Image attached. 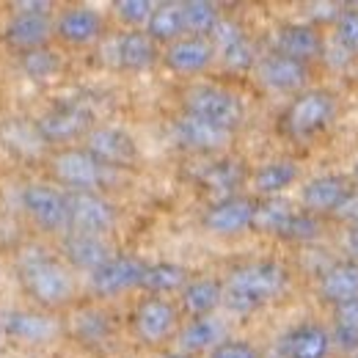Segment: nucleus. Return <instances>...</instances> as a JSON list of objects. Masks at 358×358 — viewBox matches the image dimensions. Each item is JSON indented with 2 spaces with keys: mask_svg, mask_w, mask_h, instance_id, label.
Wrapping results in <instances>:
<instances>
[{
  "mask_svg": "<svg viewBox=\"0 0 358 358\" xmlns=\"http://www.w3.org/2000/svg\"><path fill=\"white\" fill-rule=\"evenodd\" d=\"M287 287V270L275 262H251L231 270L226 281L224 303L231 312H254L273 301Z\"/></svg>",
  "mask_w": 358,
  "mask_h": 358,
  "instance_id": "f257e3e1",
  "label": "nucleus"
},
{
  "mask_svg": "<svg viewBox=\"0 0 358 358\" xmlns=\"http://www.w3.org/2000/svg\"><path fill=\"white\" fill-rule=\"evenodd\" d=\"M22 281L28 287V292L45 303V306H55L72 298V278L69 273L61 268L55 259L45 257L42 251H34L25 257L22 265Z\"/></svg>",
  "mask_w": 358,
  "mask_h": 358,
  "instance_id": "f03ea898",
  "label": "nucleus"
},
{
  "mask_svg": "<svg viewBox=\"0 0 358 358\" xmlns=\"http://www.w3.org/2000/svg\"><path fill=\"white\" fill-rule=\"evenodd\" d=\"M185 105H187V116L204 119V122L224 127L229 133L243 122L240 99L231 91L215 89V86H199V89L187 91Z\"/></svg>",
  "mask_w": 358,
  "mask_h": 358,
  "instance_id": "7ed1b4c3",
  "label": "nucleus"
},
{
  "mask_svg": "<svg viewBox=\"0 0 358 358\" xmlns=\"http://www.w3.org/2000/svg\"><path fill=\"white\" fill-rule=\"evenodd\" d=\"M336 113V102L328 91H306L303 96H298L287 113V127L292 135H314L317 130L328 127L331 119Z\"/></svg>",
  "mask_w": 358,
  "mask_h": 358,
  "instance_id": "20e7f679",
  "label": "nucleus"
},
{
  "mask_svg": "<svg viewBox=\"0 0 358 358\" xmlns=\"http://www.w3.org/2000/svg\"><path fill=\"white\" fill-rule=\"evenodd\" d=\"M66 215H69V226L80 234H102L116 221L113 207L91 190H78L66 196Z\"/></svg>",
  "mask_w": 358,
  "mask_h": 358,
  "instance_id": "39448f33",
  "label": "nucleus"
},
{
  "mask_svg": "<svg viewBox=\"0 0 358 358\" xmlns=\"http://www.w3.org/2000/svg\"><path fill=\"white\" fill-rule=\"evenodd\" d=\"M52 174L78 190H91L102 182V163L83 149H64L52 157Z\"/></svg>",
  "mask_w": 358,
  "mask_h": 358,
  "instance_id": "423d86ee",
  "label": "nucleus"
},
{
  "mask_svg": "<svg viewBox=\"0 0 358 358\" xmlns=\"http://www.w3.org/2000/svg\"><path fill=\"white\" fill-rule=\"evenodd\" d=\"M143 265L138 259L130 257H110L105 265L91 273V287L99 292V295H116V292H124V289H133L141 284L143 278Z\"/></svg>",
  "mask_w": 358,
  "mask_h": 358,
  "instance_id": "0eeeda50",
  "label": "nucleus"
},
{
  "mask_svg": "<svg viewBox=\"0 0 358 358\" xmlns=\"http://www.w3.org/2000/svg\"><path fill=\"white\" fill-rule=\"evenodd\" d=\"M25 210L31 213L34 221L45 226V229H66L69 215H66V196L58 193L55 187L47 185H31L22 196Z\"/></svg>",
  "mask_w": 358,
  "mask_h": 358,
  "instance_id": "6e6552de",
  "label": "nucleus"
},
{
  "mask_svg": "<svg viewBox=\"0 0 358 358\" xmlns=\"http://www.w3.org/2000/svg\"><path fill=\"white\" fill-rule=\"evenodd\" d=\"M177 325V309L169 303V301H160V298H149L138 306L135 312V331L143 342L149 345H157L163 342Z\"/></svg>",
  "mask_w": 358,
  "mask_h": 358,
  "instance_id": "1a4fd4ad",
  "label": "nucleus"
},
{
  "mask_svg": "<svg viewBox=\"0 0 358 358\" xmlns=\"http://www.w3.org/2000/svg\"><path fill=\"white\" fill-rule=\"evenodd\" d=\"M254 201L240 199V196H229L221 199L207 215H204V226L215 234H237L243 229L254 224Z\"/></svg>",
  "mask_w": 358,
  "mask_h": 358,
  "instance_id": "9d476101",
  "label": "nucleus"
},
{
  "mask_svg": "<svg viewBox=\"0 0 358 358\" xmlns=\"http://www.w3.org/2000/svg\"><path fill=\"white\" fill-rule=\"evenodd\" d=\"M89 152L96 163H108V166H124L135 157V143L130 135L113 127H99L89 135Z\"/></svg>",
  "mask_w": 358,
  "mask_h": 358,
  "instance_id": "9b49d317",
  "label": "nucleus"
},
{
  "mask_svg": "<svg viewBox=\"0 0 358 358\" xmlns=\"http://www.w3.org/2000/svg\"><path fill=\"white\" fill-rule=\"evenodd\" d=\"M331 334L314 322L292 328L281 339V350L287 358H328L331 353Z\"/></svg>",
  "mask_w": 358,
  "mask_h": 358,
  "instance_id": "f8f14e48",
  "label": "nucleus"
},
{
  "mask_svg": "<svg viewBox=\"0 0 358 358\" xmlns=\"http://www.w3.org/2000/svg\"><path fill=\"white\" fill-rule=\"evenodd\" d=\"M50 17L47 11H17L6 28V39L22 50H39L50 39Z\"/></svg>",
  "mask_w": 358,
  "mask_h": 358,
  "instance_id": "ddd939ff",
  "label": "nucleus"
},
{
  "mask_svg": "<svg viewBox=\"0 0 358 358\" xmlns=\"http://www.w3.org/2000/svg\"><path fill=\"white\" fill-rule=\"evenodd\" d=\"M213 42H215L213 50H218V55L224 58L226 66H231V69H248L254 64V50L248 45L245 34L234 22L218 20V25L213 31Z\"/></svg>",
  "mask_w": 358,
  "mask_h": 358,
  "instance_id": "4468645a",
  "label": "nucleus"
},
{
  "mask_svg": "<svg viewBox=\"0 0 358 358\" xmlns=\"http://www.w3.org/2000/svg\"><path fill=\"white\" fill-rule=\"evenodd\" d=\"M348 196H350V182L345 177H334V174L306 182V187L301 193L306 210H312V213H336Z\"/></svg>",
  "mask_w": 358,
  "mask_h": 358,
  "instance_id": "2eb2a0df",
  "label": "nucleus"
},
{
  "mask_svg": "<svg viewBox=\"0 0 358 358\" xmlns=\"http://www.w3.org/2000/svg\"><path fill=\"white\" fill-rule=\"evenodd\" d=\"M177 138L182 146L187 149H196V152H215L229 143L231 133L224 127H215L204 119H196V116H182L177 122Z\"/></svg>",
  "mask_w": 358,
  "mask_h": 358,
  "instance_id": "dca6fc26",
  "label": "nucleus"
},
{
  "mask_svg": "<svg viewBox=\"0 0 358 358\" xmlns=\"http://www.w3.org/2000/svg\"><path fill=\"white\" fill-rule=\"evenodd\" d=\"M215 50L207 39L201 36H187V39H177L171 42L169 52H166V64L177 72H185V75H193V72H201L210 66Z\"/></svg>",
  "mask_w": 358,
  "mask_h": 358,
  "instance_id": "f3484780",
  "label": "nucleus"
},
{
  "mask_svg": "<svg viewBox=\"0 0 358 358\" xmlns=\"http://www.w3.org/2000/svg\"><path fill=\"white\" fill-rule=\"evenodd\" d=\"M102 31V17L89 6H72L58 20V36L69 45H89Z\"/></svg>",
  "mask_w": 358,
  "mask_h": 358,
  "instance_id": "a211bd4d",
  "label": "nucleus"
},
{
  "mask_svg": "<svg viewBox=\"0 0 358 358\" xmlns=\"http://www.w3.org/2000/svg\"><path fill=\"white\" fill-rule=\"evenodd\" d=\"M259 80L275 91H295L306 83V66L275 52L259 64Z\"/></svg>",
  "mask_w": 358,
  "mask_h": 358,
  "instance_id": "6ab92c4d",
  "label": "nucleus"
},
{
  "mask_svg": "<svg viewBox=\"0 0 358 358\" xmlns=\"http://www.w3.org/2000/svg\"><path fill=\"white\" fill-rule=\"evenodd\" d=\"M89 124V113L78 105H64L50 110L45 119L39 122V133L47 141H72L75 135H80Z\"/></svg>",
  "mask_w": 358,
  "mask_h": 358,
  "instance_id": "aec40b11",
  "label": "nucleus"
},
{
  "mask_svg": "<svg viewBox=\"0 0 358 358\" xmlns=\"http://www.w3.org/2000/svg\"><path fill=\"white\" fill-rule=\"evenodd\" d=\"M320 295L331 303H345L358 298V262H336L322 273Z\"/></svg>",
  "mask_w": 358,
  "mask_h": 358,
  "instance_id": "412c9836",
  "label": "nucleus"
},
{
  "mask_svg": "<svg viewBox=\"0 0 358 358\" xmlns=\"http://www.w3.org/2000/svg\"><path fill=\"white\" fill-rule=\"evenodd\" d=\"M6 331L28 345H45L58 334V322L50 320L45 314H31V312H17L6 317Z\"/></svg>",
  "mask_w": 358,
  "mask_h": 358,
  "instance_id": "4be33fe9",
  "label": "nucleus"
},
{
  "mask_svg": "<svg viewBox=\"0 0 358 358\" xmlns=\"http://www.w3.org/2000/svg\"><path fill=\"white\" fill-rule=\"evenodd\" d=\"M64 251H66L72 265L86 268L91 273L110 259V248H108V243L99 234H80V231H75V234L66 237Z\"/></svg>",
  "mask_w": 358,
  "mask_h": 358,
  "instance_id": "5701e85b",
  "label": "nucleus"
},
{
  "mask_svg": "<svg viewBox=\"0 0 358 358\" xmlns=\"http://www.w3.org/2000/svg\"><path fill=\"white\" fill-rule=\"evenodd\" d=\"M278 55H287L292 61H309L320 52V36L312 25H287L275 36Z\"/></svg>",
  "mask_w": 358,
  "mask_h": 358,
  "instance_id": "b1692460",
  "label": "nucleus"
},
{
  "mask_svg": "<svg viewBox=\"0 0 358 358\" xmlns=\"http://www.w3.org/2000/svg\"><path fill=\"white\" fill-rule=\"evenodd\" d=\"M224 339V325L215 317H196L182 334H179V348L185 353H201V350H215Z\"/></svg>",
  "mask_w": 358,
  "mask_h": 358,
  "instance_id": "393cba45",
  "label": "nucleus"
},
{
  "mask_svg": "<svg viewBox=\"0 0 358 358\" xmlns=\"http://www.w3.org/2000/svg\"><path fill=\"white\" fill-rule=\"evenodd\" d=\"M113 52H116V61L127 69H146L155 64V42L146 36V34H122L116 42H113Z\"/></svg>",
  "mask_w": 358,
  "mask_h": 358,
  "instance_id": "a878e982",
  "label": "nucleus"
},
{
  "mask_svg": "<svg viewBox=\"0 0 358 358\" xmlns=\"http://www.w3.org/2000/svg\"><path fill=\"white\" fill-rule=\"evenodd\" d=\"M179 34H185V22H182V3H160L155 6L152 17H149V39L155 42H177Z\"/></svg>",
  "mask_w": 358,
  "mask_h": 358,
  "instance_id": "bb28decb",
  "label": "nucleus"
},
{
  "mask_svg": "<svg viewBox=\"0 0 358 358\" xmlns=\"http://www.w3.org/2000/svg\"><path fill=\"white\" fill-rule=\"evenodd\" d=\"M224 301V289L218 281H210V278H201V281H193L185 287L182 292V303L185 309L196 317H207L218 303Z\"/></svg>",
  "mask_w": 358,
  "mask_h": 358,
  "instance_id": "cd10ccee",
  "label": "nucleus"
},
{
  "mask_svg": "<svg viewBox=\"0 0 358 358\" xmlns=\"http://www.w3.org/2000/svg\"><path fill=\"white\" fill-rule=\"evenodd\" d=\"M295 179H298V166H295L292 160H273V163L262 166V169L257 171L254 185H257L259 193L275 196V193H281L284 187H289Z\"/></svg>",
  "mask_w": 358,
  "mask_h": 358,
  "instance_id": "c85d7f7f",
  "label": "nucleus"
},
{
  "mask_svg": "<svg viewBox=\"0 0 358 358\" xmlns=\"http://www.w3.org/2000/svg\"><path fill=\"white\" fill-rule=\"evenodd\" d=\"M182 22H185V31L204 39V34H213L218 25V8L215 3H207V0H187L182 3Z\"/></svg>",
  "mask_w": 358,
  "mask_h": 358,
  "instance_id": "c756f323",
  "label": "nucleus"
},
{
  "mask_svg": "<svg viewBox=\"0 0 358 358\" xmlns=\"http://www.w3.org/2000/svg\"><path fill=\"white\" fill-rule=\"evenodd\" d=\"M295 215V210L281 201V199H270L265 204H259L254 210V224L259 231H268V234H284V229L289 224V218Z\"/></svg>",
  "mask_w": 358,
  "mask_h": 358,
  "instance_id": "7c9ffc66",
  "label": "nucleus"
},
{
  "mask_svg": "<svg viewBox=\"0 0 358 358\" xmlns=\"http://www.w3.org/2000/svg\"><path fill=\"white\" fill-rule=\"evenodd\" d=\"M187 273L179 268V265H155V268L143 270V278L141 284L146 289H155V292H171L185 284Z\"/></svg>",
  "mask_w": 358,
  "mask_h": 358,
  "instance_id": "2f4dec72",
  "label": "nucleus"
},
{
  "mask_svg": "<svg viewBox=\"0 0 358 358\" xmlns=\"http://www.w3.org/2000/svg\"><path fill=\"white\" fill-rule=\"evenodd\" d=\"M204 179H207V185H210V190H213V193H221V196L229 199V193L240 185L243 171H240L234 163H221V166H213Z\"/></svg>",
  "mask_w": 358,
  "mask_h": 358,
  "instance_id": "473e14b6",
  "label": "nucleus"
},
{
  "mask_svg": "<svg viewBox=\"0 0 358 358\" xmlns=\"http://www.w3.org/2000/svg\"><path fill=\"white\" fill-rule=\"evenodd\" d=\"M336 42L345 52L358 50V11H345L336 22Z\"/></svg>",
  "mask_w": 358,
  "mask_h": 358,
  "instance_id": "72a5a7b5",
  "label": "nucleus"
},
{
  "mask_svg": "<svg viewBox=\"0 0 358 358\" xmlns=\"http://www.w3.org/2000/svg\"><path fill=\"white\" fill-rule=\"evenodd\" d=\"M25 69H28L31 78L45 80L58 69V58H52V52H45V50H31L25 55Z\"/></svg>",
  "mask_w": 358,
  "mask_h": 358,
  "instance_id": "f704fd0d",
  "label": "nucleus"
},
{
  "mask_svg": "<svg viewBox=\"0 0 358 358\" xmlns=\"http://www.w3.org/2000/svg\"><path fill=\"white\" fill-rule=\"evenodd\" d=\"M317 234H320V224L314 221L312 215L295 213V215L289 218V224H287L281 237H289V240H314Z\"/></svg>",
  "mask_w": 358,
  "mask_h": 358,
  "instance_id": "c9c22d12",
  "label": "nucleus"
},
{
  "mask_svg": "<svg viewBox=\"0 0 358 358\" xmlns=\"http://www.w3.org/2000/svg\"><path fill=\"white\" fill-rule=\"evenodd\" d=\"M152 11H155V6H152L149 0H122V3H116V14H119L124 22H130V25L149 22Z\"/></svg>",
  "mask_w": 358,
  "mask_h": 358,
  "instance_id": "e433bc0d",
  "label": "nucleus"
},
{
  "mask_svg": "<svg viewBox=\"0 0 358 358\" xmlns=\"http://www.w3.org/2000/svg\"><path fill=\"white\" fill-rule=\"evenodd\" d=\"M334 320H336V328H342V331H356L358 334V298L345 301V303H336Z\"/></svg>",
  "mask_w": 358,
  "mask_h": 358,
  "instance_id": "4c0bfd02",
  "label": "nucleus"
},
{
  "mask_svg": "<svg viewBox=\"0 0 358 358\" xmlns=\"http://www.w3.org/2000/svg\"><path fill=\"white\" fill-rule=\"evenodd\" d=\"M210 358H259L257 356V350L251 348V345H245V342H221Z\"/></svg>",
  "mask_w": 358,
  "mask_h": 358,
  "instance_id": "58836bf2",
  "label": "nucleus"
},
{
  "mask_svg": "<svg viewBox=\"0 0 358 358\" xmlns=\"http://www.w3.org/2000/svg\"><path fill=\"white\" fill-rule=\"evenodd\" d=\"M336 215H339V218H345V221H350L353 226L358 224V193H353V190H350V196H348V199L339 204Z\"/></svg>",
  "mask_w": 358,
  "mask_h": 358,
  "instance_id": "ea45409f",
  "label": "nucleus"
},
{
  "mask_svg": "<svg viewBox=\"0 0 358 358\" xmlns=\"http://www.w3.org/2000/svg\"><path fill=\"white\" fill-rule=\"evenodd\" d=\"M345 245H348V251L353 254L358 259V229H350L348 231V237H345Z\"/></svg>",
  "mask_w": 358,
  "mask_h": 358,
  "instance_id": "a19ab883",
  "label": "nucleus"
},
{
  "mask_svg": "<svg viewBox=\"0 0 358 358\" xmlns=\"http://www.w3.org/2000/svg\"><path fill=\"white\" fill-rule=\"evenodd\" d=\"M166 358H190L187 353H177V356H166Z\"/></svg>",
  "mask_w": 358,
  "mask_h": 358,
  "instance_id": "79ce46f5",
  "label": "nucleus"
},
{
  "mask_svg": "<svg viewBox=\"0 0 358 358\" xmlns=\"http://www.w3.org/2000/svg\"><path fill=\"white\" fill-rule=\"evenodd\" d=\"M353 174H356V182H358V163H356V169H353Z\"/></svg>",
  "mask_w": 358,
  "mask_h": 358,
  "instance_id": "37998d69",
  "label": "nucleus"
},
{
  "mask_svg": "<svg viewBox=\"0 0 358 358\" xmlns=\"http://www.w3.org/2000/svg\"><path fill=\"white\" fill-rule=\"evenodd\" d=\"M353 229H358V224H356V226H353Z\"/></svg>",
  "mask_w": 358,
  "mask_h": 358,
  "instance_id": "c03bdc74",
  "label": "nucleus"
}]
</instances>
